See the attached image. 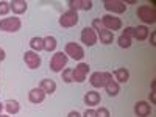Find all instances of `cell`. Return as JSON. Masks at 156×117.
I'll list each match as a JSON object with an SVG mask.
<instances>
[{"label": "cell", "mask_w": 156, "mask_h": 117, "mask_svg": "<svg viewBox=\"0 0 156 117\" xmlns=\"http://www.w3.org/2000/svg\"><path fill=\"white\" fill-rule=\"evenodd\" d=\"M137 17L144 23H154L156 22V9L150 5H140L137 8Z\"/></svg>", "instance_id": "obj_1"}, {"label": "cell", "mask_w": 156, "mask_h": 117, "mask_svg": "<svg viewBox=\"0 0 156 117\" xmlns=\"http://www.w3.org/2000/svg\"><path fill=\"white\" fill-rule=\"evenodd\" d=\"M67 64V55L64 53V51H56V53L51 56L50 59V69L51 72H62L64 67H66Z\"/></svg>", "instance_id": "obj_2"}, {"label": "cell", "mask_w": 156, "mask_h": 117, "mask_svg": "<svg viewBox=\"0 0 156 117\" xmlns=\"http://www.w3.org/2000/svg\"><path fill=\"white\" fill-rule=\"evenodd\" d=\"M22 27V22L19 17H5L0 20V30L6 33H16Z\"/></svg>", "instance_id": "obj_3"}, {"label": "cell", "mask_w": 156, "mask_h": 117, "mask_svg": "<svg viewBox=\"0 0 156 117\" xmlns=\"http://www.w3.org/2000/svg\"><path fill=\"white\" fill-rule=\"evenodd\" d=\"M64 53L67 55V58L70 56L72 59L81 61L84 58V48L80 44H76V42H67L66 47H64Z\"/></svg>", "instance_id": "obj_4"}, {"label": "cell", "mask_w": 156, "mask_h": 117, "mask_svg": "<svg viewBox=\"0 0 156 117\" xmlns=\"http://www.w3.org/2000/svg\"><path fill=\"white\" fill-rule=\"evenodd\" d=\"M80 17H78V12L76 11H72V9H67L66 12H62L61 17H59V25L62 28H72L78 23Z\"/></svg>", "instance_id": "obj_5"}, {"label": "cell", "mask_w": 156, "mask_h": 117, "mask_svg": "<svg viewBox=\"0 0 156 117\" xmlns=\"http://www.w3.org/2000/svg\"><path fill=\"white\" fill-rule=\"evenodd\" d=\"M111 78H112V75L109 72H94L92 75H90L89 81L94 87H105Z\"/></svg>", "instance_id": "obj_6"}, {"label": "cell", "mask_w": 156, "mask_h": 117, "mask_svg": "<svg viewBox=\"0 0 156 117\" xmlns=\"http://www.w3.org/2000/svg\"><path fill=\"white\" fill-rule=\"evenodd\" d=\"M101 25H103V28H106L109 31H115V30H120L122 28V20L119 17H114L112 14H105L101 17Z\"/></svg>", "instance_id": "obj_7"}, {"label": "cell", "mask_w": 156, "mask_h": 117, "mask_svg": "<svg viewBox=\"0 0 156 117\" xmlns=\"http://www.w3.org/2000/svg\"><path fill=\"white\" fill-rule=\"evenodd\" d=\"M103 6H105L106 11L112 12V14H122V12L126 11V3L122 2V0H105Z\"/></svg>", "instance_id": "obj_8"}, {"label": "cell", "mask_w": 156, "mask_h": 117, "mask_svg": "<svg viewBox=\"0 0 156 117\" xmlns=\"http://www.w3.org/2000/svg\"><path fill=\"white\" fill-rule=\"evenodd\" d=\"M80 39H81V42H83L84 45L92 47V45L97 44V39H98V37H97V33L92 30V27H84V28L81 30Z\"/></svg>", "instance_id": "obj_9"}, {"label": "cell", "mask_w": 156, "mask_h": 117, "mask_svg": "<svg viewBox=\"0 0 156 117\" xmlns=\"http://www.w3.org/2000/svg\"><path fill=\"white\" fill-rule=\"evenodd\" d=\"M89 69H90V67H89V64H86V62H80L75 69H72L73 81H76V83H83V81L86 80V75H87Z\"/></svg>", "instance_id": "obj_10"}, {"label": "cell", "mask_w": 156, "mask_h": 117, "mask_svg": "<svg viewBox=\"0 0 156 117\" xmlns=\"http://www.w3.org/2000/svg\"><path fill=\"white\" fill-rule=\"evenodd\" d=\"M23 61L25 64L30 67V69H37L39 66H41V56H39V53H36V51L33 50H28L23 53Z\"/></svg>", "instance_id": "obj_11"}, {"label": "cell", "mask_w": 156, "mask_h": 117, "mask_svg": "<svg viewBox=\"0 0 156 117\" xmlns=\"http://www.w3.org/2000/svg\"><path fill=\"white\" fill-rule=\"evenodd\" d=\"M119 47L122 48H129L131 47V41H133V27H126L123 30V33L119 36Z\"/></svg>", "instance_id": "obj_12"}, {"label": "cell", "mask_w": 156, "mask_h": 117, "mask_svg": "<svg viewBox=\"0 0 156 117\" xmlns=\"http://www.w3.org/2000/svg\"><path fill=\"white\" fill-rule=\"evenodd\" d=\"M67 5L70 6L72 11H78V9H83V11H89L92 9V0H69Z\"/></svg>", "instance_id": "obj_13"}, {"label": "cell", "mask_w": 156, "mask_h": 117, "mask_svg": "<svg viewBox=\"0 0 156 117\" xmlns=\"http://www.w3.org/2000/svg\"><path fill=\"white\" fill-rule=\"evenodd\" d=\"M134 112H136L137 117H148V115L151 114L150 103H148V101H144V100L137 101L136 105H134Z\"/></svg>", "instance_id": "obj_14"}, {"label": "cell", "mask_w": 156, "mask_h": 117, "mask_svg": "<svg viewBox=\"0 0 156 117\" xmlns=\"http://www.w3.org/2000/svg\"><path fill=\"white\" fill-rule=\"evenodd\" d=\"M45 92L41 89V87H33L30 92H28V100L31 103H34V105H39V103H42L44 98H45Z\"/></svg>", "instance_id": "obj_15"}, {"label": "cell", "mask_w": 156, "mask_h": 117, "mask_svg": "<svg viewBox=\"0 0 156 117\" xmlns=\"http://www.w3.org/2000/svg\"><path fill=\"white\" fill-rule=\"evenodd\" d=\"M150 34V30L145 27V25H137V27H133V39H137V41H145Z\"/></svg>", "instance_id": "obj_16"}, {"label": "cell", "mask_w": 156, "mask_h": 117, "mask_svg": "<svg viewBox=\"0 0 156 117\" xmlns=\"http://www.w3.org/2000/svg\"><path fill=\"white\" fill-rule=\"evenodd\" d=\"M9 6L14 14H23L28 9V3L25 0H12V2H9Z\"/></svg>", "instance_id": "obj_17"}, {"label": "cell", "mask_w": 156, "mask_h": 117, "mask_svg": "<svg viewBox=\"0 0 156 117\" xmlns=\"http://www.w3.org/2000/svg\"><path fill=\"white\" fill-rule=\"evenodd\" d=\"M100 94L95 92V90H89V92H86L84 95V103L87 106H97L98 103H100Z\"/></svg>", "instance_id": "obj_18"}, {"label": "cell", "mask_w": 156, "mask_h": 117, "mask_svg": "<svg viewBox=\"0 0 156 117\" xmlns=\"http://www.w3.org/2000/svg\"><path fill=\"white\" fill-rule=\"evenodd\" d=\"M105 89H106V92H108V95H109V97H115L117 94L120 92V84L117 83L115 80H112V78H111V80L106 83Z\"/></svg>", "instance_id": "obj_19"}, {"label": "cell", "mask_w": 156, "mask_h": 117, "mask_svg": "<svg viewBox=\"0 0 156 117\" xmlns=\"http://www.w3.org/2000/svg\"><path fill=\"white\" fill-rule=\"evenodd\" d=\"M41 87L45 94H53L55 90H56V83L53 80H50V78H44V80L41 81Z\"/></svg>", "instance_id": "obj_20"}, {"label": "cell", "mask_w": 156, "mask_h": 117, "mask_svg": "<svg viewBox=\"0 0 156 117\" xmlns=\"http://www.w3.org/2000/svg\"><path fill=\"white\" fill-rule=\"evenodd\" d=\"M97 37H100V42L101 44H112V41H114V33L112 31H109V30H106V28H103L100 33H97Z\"/></svg>", "instance_id": "obj_21"}, {"label": "cell", "mask_w": 156, "mask_h": 117, "mask_svg": "<svg viewBox=\"0 0 156 117\" xmlns=\"http://www.w3.org/2000/svg\"><path fill=\"white\" fill-rule=\"evenodd\" d=\"M114 76H115V81L117 83H126L129 80V72H128V69L122 67V69L114 70Z\"/></svg>", "instance_id": "obj_22"}, {"label": "cell", "mask_w": 156, "mask_h": 117, "mask_svg": "<svg viewBox=\"0 0 156 117\" xmlns=\"http://www.w3.org/2000/svg\"><path fill=\"white\" fill-rule=\"evenodd\" d=\"M30 47H31L33 51L39 53L41 50H44V37H37V36L31 37L30 39Z\"/></svg>", "instance_id": "obj_23"}, {"label": "cell", "mask_w": 156, "mask_h": 117, "mask_svg": "<svg viewBox=\"0 0 156 117\" xmlns=\"http://www.w3.org/2000/svg\"><path fill=\"white\" fill-rule=\"evenodd\" d=\"M56 45H58V42H56V39L53 37V36H47V37H44V50L45 51H53L55 48H56Z\"/></svg>", "instance_id": "obj_24"}, {"label": "cell", "mask_w": 156, "mask_h": 117, "mask_svg": "<svg viewBox=\"0 0 156 117\" xmlns=\"http://www.w3.org/2000/svg\"><path fill=\"white\" fill-rule=\"evenodd\" d=\"M5 109L8 111V114H17L20 106H19V101L17 100H8L5 103Z\"/></svg>", "instance_id": "obj_25"}, {"label": "cell", "mask_w": 156, "mask_h": 117, "mask_svg": "<svg viewBox=\"0 0 156 117\" xmlns=\"http://www.w3.org/2000/svg\"><path fill=\"white\" fill-rule=\"evenodd\" d=\"M62 81L64 83H73V76H72V69H64L62 70Z\"/></svg>", "instance_id": "obj_26"}, {"label": "cell", "mask_w": 156, "mask_h": 117, "mask_svg": "<svg viewBox=\"0 0 156 117\" xmlns=\"http://www.w3.org/2000/svg\"><path fill=\"white\" fill-rule=\"evenodd\" d=\"M9 11H11L9 2H5V0H2V2H0V16H6Z\"/></svg>", "instance_id": "obj_27"}, {"label": "cell", "mask_w": 156, "mask_h": 117, "mask_svg": "<svg viewBox=\"0 0 156 117\" xmlns=\"http://www.w3.org/2000/svg\"><path fill=\"white\" fill-rule=\"evenodd\" d=\"M92 30H94L95 33H100V31L103 30V25H101L100 19H94V20H92Z\"/></svg>", "instance_id": "obj_28"}, {"label": "cell", "mask_w": 156, "mask_h": 117, "mask_svg": "<svg viewBox=\"0 0 156 117\" xmlns=\"http://www.w3.org/2000/svg\"><path fill=\"white\" fill-rule=\"evenodd\" d=\"M95 117H109V111L106 108L100 106L97 111H95Z\"/></svg>", "instance_id": "obj_29"}, {"label": "cell", "mask_w": 156, "mask_h": 117, "mask_svg": "<svg viewBox=\"0 0 156 117\" xmlns=\"http://www.w3.org/2000/svg\"><path fill=\"white\" fill-rule=\"evenodd\" d=\"M83 117H95V109H86Z\"/></svg>", "instance_id": "obj_30"}, {"label": "cell", "mask_w": 156, "mask_h": 117, "mask_svg": "<svg viewBox=\"0 0 156 117\" xmlns=\"http://www.w3.org/2000/svg\"><path fill=\"white\" fill-rule=\"evenodd\" d=\"M150 44H151L153 47L156 45V33H154V31H153V33H151V36H150Z\"/></svg>", "instance_id": "obj_31"}, {"label": "cell", "mask_w": 156, "mask_h": 117, "mask_svg": "<svg viewBox=\"0 0 156 117\" xmlns=\"http://www.w3.org/2000/svg\"><path fill=\"white\" fill-rule=\"evenodd\" d=\"M67 117H81V114L78 112V111H70V112L67 114Z\"/></svg>", "instance_id": "obj_32"}, {"label": "cell", "mask_w": 156, "mask_h": 117, "mask_svg": "<svg viewBox=\"0 0 156 117\" xmlns=\"http://www.w3.org/2000/svg\"><path fill=\"white\" fill-rule=\"evenodd\" d=\"M5 58H6V53H5V50H3L2 47H0V62H2Z\"/></svg>", "instance_id": "obj_33"}, {"label": "cell", "mask_w": 156, "mask_h": 117, "mask_svg": "<svg viewBox=\"0 0 156 117\" xmlns=\"http://www.w3.org/2000/svg\"><path fill=\"white\" fill-rule=\"evenodd\" d=\"M150 98H151V103L156 101V94H154V90H151V92H150Z\"/></svg>", "instance_id": "obj_34"}, {"label": "cell", "mask_w": 156, "mask_h": 117, "mask_svg": "<svg viewBox=\"0 0 156 117\" xmlns=\"http://www.w3.org/2000/svg\"><path fill=\"white\" fill-rule=\"evenodd\" d=\"M3 108H5V105H3V103H0V114H2V111H3Z\"/></svg>", "instance_id": "obj_35"}, {"label": "cell", "mask_w": 156, "mask_h": 117, "mask_svg": "<svg viewBox=\"0 0 156 117\" xmlns=\"http://www.w3.org/2000/svg\"><path fill=\"white\" fill-rule=\"evenodd\" d=\"M0 117H9V115H3V114H0Z\"/></svg>", "instance_id": "obj_36"}]
</instances>
